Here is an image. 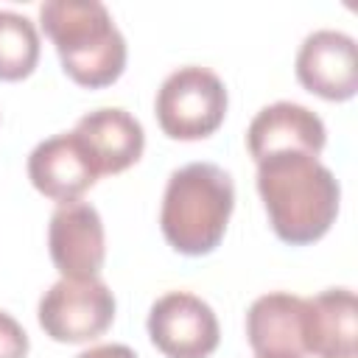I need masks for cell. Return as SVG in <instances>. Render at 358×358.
I'll return each instance as SVG.
<instances>
[{
    "mask_svg": "<svg viewBox=\"0 0 358 358\" xmlns=\"http://www.w3.org/2000/svg\"><path fill=\"white\" fill-rule=\"evenodd\" d=\"M257 193L271 229L291 246L319 241L338 215V179L319 157L302 151L271 154L257 162Z\"/></svg>",
    "mask_w": 358,
    "mask_h": 358,
    "instance_id": "obj_1",
    "label": "cell"
},
{
    "mask_svg": "<svg viewBox=\"0 0 358 358\" xmlns=\"http://www.w3.org/2000/svg\"><path fill=\"white\" fill-rule=\"evenodd\" d=\"M39 22L76 84L98 90L120 78L126 39L101 0H48L39 6Z\"/></svg>",
    "mask_w": 358,
    "mask_h": 358,
    "instance_id": "obj_2",
    "label": "cell"
},
{
    "mask_svg": "<svg viewBox=\"0 0 358 358\" xmlns=\"http://www.w3.org/2000/svg\"><path fill=\"white\" fill-rule=\"evenodd\" d=\"M235 207L232 176L213 162H190L168 176L159 227L165 241L190 257L210 255L229 224Z\"/></svg>",
    "mask_w": 358,
    "mask_h": 358,
    "instance_id": "obj_3",
    "label": "cell"
},
{
    "mask_svg": "<svg viewBox=\"0 0 358 358\" xmlns=\"http://www.w3.org/2000/svg\"><path fill=\"white\" fill-rule=\"evenodd\" d=\"M227 115L224 81L199 64L173 70L157 92L159 129L173 140H204Z\"/></svg>",
    "mask_w": 358,
    "mask_h": 358,
    "instance_id": "obj_4",
    "label": "cell"
},
{
    "mask_svg": "<svg viewBox=\"0 0 358 358\" xmlns=\"http://www.w3.org/2000/svg\"><path fill=\"white\" fill-rule=\"evenodd\" d=\"M39 327L62 344H84L103 336L115 319V296L106 282L59 280L39 299Z\"/></svg>",
    "mask_w": 358,
    "mask_h": 358,
    "instance_id": "obj_5",
    "label": "cell"
},
{
    "mask_svg": "<svg viewBox=\"0 0 358 358\" xmlns=\"http://www.w3.org/2000/svg\"><path fill=\"white\" fill-rule=\"evenodd\" d=\"M148 336L168 358H207L215 352L221 330L213 308L201 296L171 291L151 305Z\"/></svg>",
    "mask_w": 358,
    "mask_h": 358,
    "instance_id": "obj_6",
    "label": "cell"
},
{
    "mask_svg": "<svg viewBox=\"0 0 358 358\" xmlns=\"http://www.w3.org/2000/svg\"><path fill=\"white\" fill-rule=\"evenodd\" d=\"M48 246H50V260L64 280L98 277L106 257L103 221L98 210L87 201L59 204L56 213L50 215Z\"/></svg>",
    "mask_w": 358,
    "mask_h": 358,
    "instance_id": "obj_7",
    "label": "cell"
},
{
    "mask_svg": "<svg viewBox=\"0 0 358 358\" xmlns=\"http://www.w3.org/2000/svg\"><path fill=\"white\" fill-rule=\"evenodd\" d=\"M296 78L324 101H350L358 92L355 39L333 28L308 34L296 53Z\"/></svg>",
    "mask_w": 358,
    "mask_h": 358,
    "instance_id": "obj_8",
    "label": "cell"
},
{
    "mask_svg": "<svg viewBox=\"0 0 358 358\" xmlns=\"http://www.w3.org/2000/svg\"><path fill=\"white\" fill-rule=\"evenodd\" d=\"M28 179L42 196L67 204L98 182V171L76 131H62L28 154Z\"/></svg>",
    "mask_w": 358,
    "mask_h": 358,
    "instance_id": "obj_9",
    "label": "cell"
},
{
    "mask_svg": "<svg viewBox=\"0 0 358 358\" xmlns=\"http://www.w3.org/2000/svg\"><path fill=\"white\" fill-rule=\"evenodd\" d=\"M324 143H327V131L322 117L294 101H277L263 106L246 129V145L255 162L285 151H302L319 157Z\"/></svg>",
    "mask_w": 358,
    "mask_h": 358,
    "instance_id": "obj_10",
    "label": "cell"
},
{
    "mask_svg": "<svg viewBox=\"0 0 358 358\" xmlns=\"http://www.w3.org/2000/svg\"><path fill=\"white\" fill-rule=\"evenodd\" d=\"M73 131L90 151L98 176L126 171L143 157L145 148V131L140 120L120 106H101L87 112L78 117Z\"/></svg>",
    "mask_w": 358,
    "mask_h": 358,
    "instance_id": "obj_11",
    "label": "cell"
},
{
    "mask_svg": "<svg viewBox=\"0 0 358 358\" xmlns=\"http://www.w3.org/2000/svg\"><path fill=\"white\" fill-rule=\"evenodd\" d=\"M302 296L271 291L252 302L246 313V338L257 358H305Z\"/></svg>",
    "mask_w": 358,
    "mask_h": 358,
    "instance_id": "obj_12",
    "label": "cell"
},
{
    "mask_svg": "<svg viewBox=\"0 0 358 358\" xmlns=\"http://www.w3.org/2000/svg\"><path fill=\"white\" fill-rule=\"evenodd\" d=\"M305 350L316 358H355L358 305L350 288H327L302 299Z\"/></svg>",
    "mask_w": 358,
    "mask_h": 358,
    "instance_id": "obj_13",
    "label": "cell"
},
{
    "mask_svg": "<svg viewBox=\"0 0 358 358\" xmlns=\"http://www.w3.org/2000/svg\"><path fill=\"white\" fill-rule=\"evenodd\" d=\"M39 62V31L20 11H0V81H20Z\"/></svg>",
    "mask_w": 358,
    "mask_h": 358,
    "instance_id": "obj_14",
    "label": "cell"
},
{
    "mask_svg": "<svg viewBox=\"0 0 358 358\" xmlns=\"http://www.w3.org/2000/svg\"><path fill=\"white\" fill-rule=\"evenodd\" d=\"M25 355H28V333L11 313L0 310V358H25Z\"/></svg>",
    "mask_w": 358,
    "mask_h": 358,
    "instance_id": "obj_15",
    "label": "cell"
},
{
    "mask_svg": "<svg viewBox=\"0 0 358 358\" xmlns=\"http://www.w3.org/2000/svg\"><path fill=\"white\" fill-rule=\"evenodd\" d=\"M76 358H137V352L126 344H101V347L78 352Z\"/></svg>",
    "mask_w": 358,
    "mask_h": 358,
    "instance_id": "obj_16",
    "label": "cell"
}]
</instances>
